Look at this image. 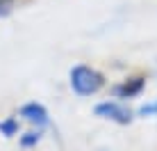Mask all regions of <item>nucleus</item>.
<instances>
[{"label": "nucleus", "mask_w": 157, "mask_h": 151, "mask_svg": "<svg viewBox=\"0 0 157 151\" xmlns=\"http://www.w3.org/2000/svg\"><path fill=\"white\" fill-rule=\"evenodd\" d=\"M94 112H96V117L107 119L112 124H118V126H128V124H132L134 115H137V112H132L123 101H102V103H98L94 108Z\"/></svg>", "instance_id": "nucleus-2"}, {"label": "nucleus", "mask_w": 157, "mask_h": 151, "mask_svg": "<svg viewBox=\"0 0 157 151\" xmlns=\"http://www.w3.org/2000/svg\"><path fill=\"white\" fill-rule=\"evenodd\" d=\"M68 85H71L73 94L82 96H94L105 87V76H102L98 69L86 67V64H75V67L68 71Z\"/></svg>", "instance_id": "nucleus-1"}, {"label": "nucleus", "mask_w": 157, "mask_h": 151, "mask_svg": "<svg viewBox=\"0 0 157 151\" xmlns=\"http://www.w3.org/2000/svg\"><path fill=\"white\" fill-rule=\"evenodd\" d=\"M139 117H153V119H157V99L150 101V103H144L141 108L137 110Z\"/></svg>", "instance_id": "nucleus-7"}, {"label": "nucleus", "mask_w": 157, "mask_h": 151, "mask_svg": "<svg viewBox=\"0 0 157 151\" xmlns=\"http://www.w3.org/2000/svg\"><path fill=\"white\" fill-rule=\"evenodd\" d=\"M0 135H5V137L18 135V119H14V117L2 119V121H0Z\"/></svg>", "instance_id": "nucleus-6"}, {"label": "nucleus", "mask_w": 157, "mask_h": 151, "mask_svg": "<svg viewBox=\"0 0 157 151\" xmlns=\"http://www.w3.org/2000/svg\"><path fill=\"white\" fill-rule=\"evenodd\" d=\"M18 117H21L23 121H28L30 126L41 128V131H43L46 126H50V112H48V108L43 105V103H36V101L21 105Z\"/></svg>", "instance_id": "nucleus-3"}, {"label": "nucleus", "mask_w": 157, "mask_h": 151, "mask_svg": "<svg viewBox=\"0 0 157 151\" xmlns=\"http://www.w3.org/2000/svg\"><path fill=\"white\" fill-rule=\"evenodd\" d=\"M14 7H16V0H0V18L9 16L14 12Z\"/></svg>", "instance_id": "nucleus-8"}, {"label": "nucleus", "mask_w": 157, "mask_h": 151, "mask_svg": "<svg viewBox=\"0 0 157 151\" xmlns=\"http://www.w3.org/2000/svg\"><path fill=\"white\" fill-rule=\"evenodd\" d=\"M41 137H43L41 128H32V131L23 133V135L18 137V144H21V147H23V149H34L36 144L41 142Z\"/></svg>", "instance_id": "nucleus-5"}, {"label": "nucleus", "mask_w": 157, "mask_h": 151, "mask_svg": "<svg viewBox=\"0 0 157 151\" xmlns=\"http://www.w3.org/2000/svg\"><path fill=\"white\" fill-rule=\"evenodd\" d=\"M144 89H146V78L144 76H132V78L114 85V87H112V94H114V99H118V101H130V99L141 96Z\"/></svg>", "instance_id": "nucleus-4"}]
</instances>
